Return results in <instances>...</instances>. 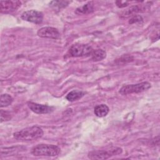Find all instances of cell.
I'll use <instances>...</instances> for the list:
<instances>
[{
    "instance_id": "1",
    "label": "cell",
    "mask_w": 160,
    "mask_h": 160,
    "mask_svg": "<svg viewBox=\"0 0 160 160\" xmlns=\"http://www.w3.org/2000/svg\"><path fill=\"white\" fill-rule=\"evenodd\" d=\"M43 135L42 129L38 126L28 127L13 133V137L22 141H31L41 138Z\"/></svg>"
},
{
    "instance_id": "7",
    "label": "cell",
    "mask_w": 160,
    "mask_h": 160,
    "mask_svg": "<svg viewBox=\"0 0 160 160\" xmlns=\"http://www.w3.org/2000/svg\"><path fill=\"white\" fill-rule=\"evenodd\" d=\"M21 6L19 1H1L0 11L1 13L8 14L17 11Z\"/></svg>"
},
{
    "instance_id": "11",
    "label": "cell",
    "mask_w": 160,
    "mask_h": 160,
    "mask_svg": "<svg viewBox=\"0 0 160 160\" xmlns=\"http://www.w3.org/2000/svg\"><path fill=\"white\" fill-rule=\"evenodd\" d=\"M109 111L108 106L104 104H101L95 106L94 109V112L95 115L99 118H102L106 116Z\"/></svg>"
},
{
    "instance_id": "4",
    "label": "cell",
    "mask_w": 160,
    "mask_h": 160,
    "mask_svg": "<svg viewBox=\"0 0 160 160\" xmlns=\"http://www.w3.org/2000/svg\"><path fill=\"white\" fill-rule=\"evenodd\" d=\"M151 84L148 82H142L138 84H128L122 86L119 92L122 95H127L132 93H139L147 91L151 88Z\"/></svg>"
},
{
    "instance_id": "14",
    "label": "cell",
    "mask_w": 160,
    "mask_h": 160,
    "mask_svg": "<svg viewBox=\"0 0 160 160\" xmlns=\"http://www.w3.org/2000/svg\"><path fill=\"white\" fill-rule=\"evenodd\" d=\"M13 101L12 98L8 94H2L1 95V107H6L10 105Z\"/></svg>"
},
{
    "instance_id": "13",
    "label": "cell",
    "mask_w": 160,
    "mask_h": 160,
    "mask_svg": "<svg viewBox=\"0 0 160 160\" xmlns=\"http://www.w3.org/2000/svg\"><path fill=\"white\" fill-rule=\"evenodd\" d=\"M91 55V59L94 61H99L104 59L106 56V52L102 49L93 50Z\"/></svg>"
},
{
    "instance_id": "20",
    "label": "cell",
    "mask_w": 160,
    "mask_h": 160,
    "mask_svg": "<svg viewBox=\"0 0 160 160\" xmlns=\"http://www.w3.org/2000/svg\"><path fill=\"white\" fill-rule=\"evenodd\" d=\"M116 3L118 7H119V8H124V7L128 6V4H129V2L127 1H116Z\"/></svg>"
},
{
    "instance_id": "3",
    "label": "cell",
    "mask_w": 160,
    "mask_h": 160,
    "mask_svg": "<svg viewBox=\"0 0 160 160\" xmlns=\"http://www.w3.org/2000/svg\"><path fill=\"white\" fill-rule=\"evenodd\" d=\"M122 149L118 147H111L105 149L95 150L90 151L88 154V158L91 159H107L113 156L121 154Z\"/></svg>"
},
{
    "instance_id": "6",
    "label": "cell",
    "mask_w": 160,
    "mask_h": 160,
    "mask_svg": "<svg viewBox=\"0 0 160 160\" xmlns=\"http://www.w3.org/2000/svg\"><path fill=\"white\" fill-rule=\"evenodd\" d=\"M43 14L42 12L36 10H29L24 12L21 14V19L24 21L35 24H41L43 20Z\"/></svg>"
},
{
    "instance_id": "12",
    "label": "cell",
    "mask_w": 160,
    "mask_h": 160,
    "mask_svg": "<svg viewBox=\"0 0 160 160\" xmlns=\"http://www.w3.org/2000/svg\"><path fill=\"white\" fill-rule=\"evenodd\" d=\"M85 95V92L79 90H72L66 95V99L69 101H74L81 99Z\"/></svg>"
},
{
    "instance_id": "10",
    "label": "cell",
    "mask_w": 160,
    "mask_h": 160,
    "mask_svg": "<svg viewBox=\"0 0 160 160\" xmlns=\"http://www.w3.org/2000/svg\"><path fill=\"white\" fill-rule=\"evenodd\" d=\"M94 11V4L92 1L80 6L75 10V13L78 15H84L91 13Z\"/></svg>"
},
{
    "instance_id": "16",
    "label": "cell",
    "mask_w": 160,
    "mask_h": 160,
    "mask_svg": "<svg viewBox=\"0 0 160 160\" xmlns=\"http://www.w3.org/2000/svg\"><path fill=\"white\" fill-rule=\"evenodd\" d=\"M21 150H24V148L22 146H16V147H11V148H4V150L3 149H1V151H4V152H1V154H11L12 153H16L17 152L20 151Z\"/></svg>"
},
{
    "instance_id": "5",
    "label": "cell",
    "mask_w": 160,
    "mask_h": 160,
    "mask_svg": "<svg viewBox=\"0 0 160 160\" xmlns=\"http://www.w3.org/2000/svg\"><path fill=\"white\" fill-rule=\"evenodd\" d=\"M93 49L87 44H76L71 46L69 49V54L71 57L88 56L92 54Z\"/></svg>"
},
{
    "instance_id": "18",
    "label": "cell",
    "mask_w": 160,
    "mask_h": 160,
    "mask_svg": "<svg viewBox=\"0 0 160 160\" xmlns=\"http://www.w3.org/2000/svg\"><path fill=\"white\" fill-rule=\"evenodd\" d=\"M0 115H1V122H2L3 121H9L11 119V114L8 111H5L1 109Z\"/></svg>"
},
{
    "instance_id": "8",
    "label": "cell",
    "mask_w": 160,
    "mask_h": 160,
    "mask_svg": "<svg viewBox=\"0 0 160 160\" xmlns=\"http://www.w3.org/2000/svg\"><path fill=\"white\" fill-rule=\"evenodd\" d=\"M37 34L38 36L43 38H49L57 39L61 36L60 32L58 29L52 27H43L40 28Z\"/></svg>"
},
{
    "instance_id": "19",
    "label": "cell",
    "mask_w": 160,
    "mask_h": 160,
    "mask_svg": "<svg viewBox=\"0 0 160 160\" xmlns=\"http://www.w3.org/2000/svg\"><path fill=\"white\" fill-rule=\"evenodd\" d=\"M142 19L141 16L136 15L135 16L132 17V18L130 19V21H129V24H132V23H134V22L142 21Z\"/></svg>"
},
{
    "instance_id": "15",
    "label": "cell",
    "mask_w": 160,
    "mask_h": 160,
    "mask_svg": "<svg viewBox=\"0 0 160 160\" xmlns=\"http://www.w3.org/2000/svg\"><path fill=\"white\" fill-rule=\"evenodd\" d=\"M69 3V1H53L49 3V6L54 9H59L66 7Z\"/></svg>"
},
{
    "instance_id": "2",
    "label": "cell",
    "mask_w": 160,
    "mask_h": 160,
    "mask_svg": "<svg viewBox=\"0 0 160 160\" xmlns=\"http://www.w3.org/2000/svg\"><path fill=\"white\" fill-rule=\"evenodd\" d=\"M61 152L59 147L53 144H40L31 149V154L35 156H56Z\"/></svg>"
},
{
    "instance_id": "9",
    "label": "cell",
    "mask_w": 160,
    "mask_h": 160,
    "mask_svg": "<svg viewBox=\"0 0 160 160\" xmlns=\"http://www.w3.org/2000/svg\"><path fill=\"white\" fill-rule=\"evenodd\" d=\"M28 106L32 112L39 114L49 113L54 110V108L52 106L41 104L34 102H28Z\"/></svg>"
},
{
    "instance_id": "17",
    "label": "cell",
    "mask_w": 160,
    "mask_h": 160,
    "mask_svg": "<svg viewBox=\"0 0 160 160\" xmlns=\"http://www.w3.org/2000/svg\"><path fill=\"white\" fill-rule=\"evenodd\" d=\"M141 9H142V8H140L139 6H132V7L130 8L129 9H127L125 12H123L122 15L125 17L131 16V15H133V14H134L137 12H141Z\"/></svg>"
}]
</instances>
